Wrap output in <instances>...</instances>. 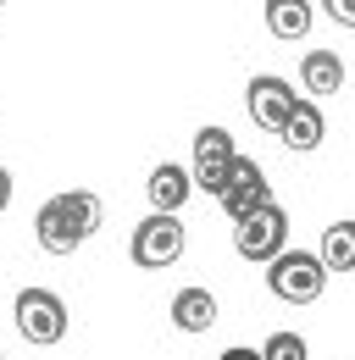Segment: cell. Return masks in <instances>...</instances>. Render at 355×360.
Returning <instances> with one entry per match:
<instances>
[{
	"mask_svg": "<svg viewBox=\"0 0 355 360\" xmlns=\"http://www.w3.org/2000/svg\"><path fill=\"white\" fill-rule=\"evenodd\" d=\"M266 288H272L283 305H311V300H322V288H328V266H322V255H311V250H283V255L266 266Z\"/></svg>",
	"mask_w": 355,
	"mask_h": 360,
	"instance_id": "obj_1",
	"label": "cell"
},
{
	"mask_svg": "<svg viewBox=\"0 0 355 360\" xmlns=\"http://www.w3.org/2000/svg\"><path fill=\"white\" fill-rule=\"evenodd\" d=\"M233 250H239L244 261H256V266H272V261L289 250V211L272 200V205H261L256 217L233 222Z\"/></svg>",
	"mask_w": 355,
	"mask_h": 360,
	"instance_id": "obj_2",
	"label": "cell"
},
{
	"mask_svg": "<svg viewBox=\"0 0 355 360\" xmlns=\"http://www.w3.org/2000/svg\"><path fill=\"white\" fill-rule=\"evenodd\" d=\"M11 316H17V333H23L34 349H50V344L67 338V305H61V294H50V288H23V294L11 300Z\"/></svg>",
	"mask_w": 355,
	"mask_h": 360,
	"instance_id": "obj_3",
	"label": "cell"
},
{
	"mask_svg": "<svg viewBox=\"0 0 355 360\" xmlns=\"http://www.w3.org/2000/svg\"><path fill=\"white\" fill-rule=\"evenodd\" d=\"M128 255H133V266H144V271L173 266L178 255H183V222H178L173 211H150L144 222L133 227Z\"/></svg>",
	"mask_w": 355,
	"mask_h": 360,
	"instance_id": "obj_4",
	"label": "cell"
},
{
	"mask_svg": "<svg viewBox=\"0 0 355 360\" xmlns=\"http://www.w3.org/2000/svg\"><path fill=\"white\" fill-rule=\"evenodd\" d=\"M233 161H239V144H233V134L228 128H200L194 134V188H206V194H217L222 200V188H228V172H233Z\"/></svg>",
	"mask_w": 355,
	"mask_h": 360,
	"instance_id": "obj_5",
	"label": "cell"
},
{
	"mask_svg": "<svg viewBox=\"0 0 355 360\" xmlns=\"http://www.w3.org/2000/svg\"><path fill=\"white\" fill-rule=\"evenodd\" d=\"M244 105H250V122L266 128V134H283V122L294 117V105H300V94L289 78H278V72H261V78H250V89H244Z\"/></svg>",
	"mask_w": 355,
	"mask_h": 360,
	"instance_id": "obj_6",
	"label": "cell"
},
{
	"mask_svg": "<svg viewBox=\"0 0 355 360\" xmlns=\"http://www.w3.org/2000/svg\"><path fill=\"white\" fill-rule=\"evenodd\" d=\"M217 205L228 211V217H233V222H244V217H256L261 205H272V183H266L261 161L239 155V161H233V172H228V188H222Z\"/></svg>",
	"mask_w": 355,
	"mask_h": 360,
	"instance_id": "obj_7",
	"label": "cell"
},
{
	"mask_svg": "<svg viewBox=\"0 0 355 360\" xmlns=\"http://www.w3.org/2000/svg\"><path fill=\"white\" fill-rule=\"evenodd\" d=\"M34 238H39L44 255H73L78 244H84L89 233L78 227V217H73V205L56 194V200H44L39 211H34Z\"/></svg>",
	"mask_w": 355,
	"mask_h": 360,
	"instance_id": "obj_8",
	"label": "cell"
},
{
	"mask_svg": "<svg viewBox=\"0 0 355 360\" xmlns=\"http://www.w3.org/2000/svg\"><path fill=\"white\" fill-rule=\"evenodd\" d=\"M144 194H150V211H183V200L194 194V172L189 167H178V161H161V167H150V178H144Z\"/></svg>",
	"mask_w": 355,
	"mask_h": 360,
	"instance_id": "obj_9",
	"label": "cell"
},
{
	"mask_svg": "<svg viewBox=\"0 0 355 360\" xmlns=\"http://www.w3.org/2000/svg\"><path fill=\"white\" fill-rule=\"evenodd\" d=\"M217 321V294L211 288H178L173 294V327L178 333H206Z\"/></svg>",
	"mask_w": 355,
	"mask_h": 360,
	"instance_id": "obj_10",
	"label": "cell"
},
{
	"mask_svg": "<svg viewBox=\"0 0 355 360\" xmlns=\"http://www.w3.org/2000/svg\"><path fill=\"white\" fill-rule=\"evenodd\" d=\"M300 84H306V94H339L344 89V61L333 50H306L300 56Z\"/></svg>",
	"mask_w": 355,
	"mask_h": 360,
	"instance_id": "obj_11",
	"label": "cell"
},
{
	"mask_svg": "<svg viewBox=\"0 0 355 360\" xmlns=\"http://www.w3.org/2000/svg\"><path fill=\"white\" fill-rule=\"evenodd\" d=\"M266 34L272 39H306L311 34V0H266Z\"/></svg>",
	"mask_w": 355,
	"mask_h": 360,
	"instance_id": "obj_12",
	"label": "cell"
},
{
	"mask_svg": "<svg viewBox=\"0 0 355 360\" xmlns=\"http://www.w3.org/2000/svg\"><path fill=\"white\" fill-rule=\"evenodd\" d=\"M278 139H283L289 150H316V144L328 139V117H322L311 100H300V105H294V117L283 122V134H278Z\"/></svg>",
	"mask_w": 355,
	"mask_h": 360,
	"instance_id": "obj_13",
	"label": "cell"
},
{
	"mask_svg": "<svg viewBox=\"0 0 355 360\" xmlns=\"http://www.w3.org/2000/svg\"><path fill=\"white\" fill-rule=\"evenodd\" d=\"M322 266L328 271H355V222H333L322 233Z\"/></svg>",
	"mask_w": 355,
	"mask_h": 360,
	"instance_id": "obj_14",
	"label": "cell"
},
{
	"mask_svg": "<svg viewBox=\"0 0 355 360\" xmlns=\"http://www.w3.org/2000/svg\"><path fill=\"white\" fill-rule=\"evenodd\" d=\"M261 355L266 360H311V349H306V338H300V333H272Z\"/></svg>",
	"mask_w": 355,
	"mask_h": 360,
	"instance_id": "obj_15",
	"label": "cell"
},
{
	"mask_svg": "<svg viewBox=\"0 0 355 360\" xmlns=\"http://www.w3.org/2000/svg\"><path fill=\"white\" fill-rule=\"evenodd\" d=\"M322 6H328V17L339 28H355V0H322Z\"/></svg>",
	"mask_w": 355,
	"mask_h": 360,
	"instance_id": "obj_16",
	"label": "cell"
},
{
	"mask_svg": "<svg viewBox=\"0 0 355 360\" xmlns=\"http://www.w3.org/2000/svg\"><path fill=\"white\" fill-rule=\"evenodd\" d=\"M217 360H266L261 349H250V344H233V349H222Z\"/></svg>",
	"mask_w": 355,
	"mask_h": 360,
	"instance_id": "obj_17",
	"label": "cell"
},
{
	"mask_svg": "<svg viewBox=\"0 0 355 360\" xmlns=\"http://www.w3.org/2000/svg\"><path fill=\"white\" fill-rule=\"evenodd\" d=\"M6 205H11V172L0 167V211H6Z\"/></svg>",
	"mask_w": 355,
	"mask_h": 360,
	"instance_id": "obj_18",
	"label": "cell"
},
{
	"mask_svg": "<svg viewBox=\"0 0 355 360\" xmlns=\"http://www.w3.org/2000/svg\"><path fill=\"white\" fill-rule=\"evenodd\" d=\"M0 6H6V0H0Z\"/></svg>",
	"mask_w": 355,
	"mask_h": 360,
	"instance_id": "obj_19",
	"label": "cell"
},
{
	"mask_svg": "<svg viewBox=\"0 0 355 360\" xmlns=\"http://www.w3.org/2000/svg\"><path fill=\"white\" fill-rule=\"evenodd\" d=\"M0 360H6V355H0Z\"/></svg>",
	"mask_w": 355,
	"mask_h": 360,
	"instance_id": "obj_20",
	"label": "cell"
}]
</instances>
